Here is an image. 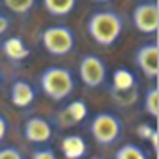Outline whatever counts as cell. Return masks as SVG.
Listing matches in <instances>:
<instances>
[{"label": "cell", "instance_id": "cell-1", "mask_svg": "<svg viewBox=\"0 0 159 159\" xmlns=\"http://www.w3.org/2000/svg\"><path fill=\"white\" fill-rule=\"evenodd\" d=\"M86 30H88V36L98 45L111 47L120 39L124 32V21L120 13H116L114 10H101L90 15L86 23Z\"/></svg>", "mask_w": 159, "mask_h": 159}, {"label": "cell", "instance_id": "cell-2", "mask_svg": "<svg viewBox=\"0 0 159 159\" xmlns=\"http://www.w3.org/2000/svg\"><path fill=\"white\" fill-rule=\"evenodd\" d=\"M39 88L49 99L64 101L75 90V77L64 66H49L39 75Z\"/></svg>", "mask_w": 159, "mask_h": 159}, {"label": "cell", "instance_id": "cell-3", "mask_svg": "<svg viewBox=\"0 0 159 159\" xmlns=\"http://www.w3.org/2000/svg\"><path fill=\"white\" fill-rule=\"evenodd\" d=\"M122 120L112 112H98L90 122V133L99 146L116 144L122 137Z\"/></svg>", "mask_w": 159, "mask_h": 159}, {"label": "cell", "instance_id": "cell-4", "mask_svg": "<svg viewBox=\"0 0 159 159\" xmlns=\"http://www.w3.org/2000/svg\"><path fill=\"white\" fill-rule=\"evenodd\" d=\"M41 45L52 56H67L75 49V32L66 25L47 26L41 32Z\"/></svg>", "mask_w": 159, "mask_h": 159}, {"label": "cell", "instance_id": "cell-5", "mask_svg": "<svg viewBox=\"0 0 159 159\" xmlns=\"http://www.w3.org/2000/svg\"><path fill=\"white\" fill-rule=\"evenodd\" d=\"M107 64L98 54H86L79 62V77L88 88H101L107 81Z\"/></svg>", "mask_w": 159, "mask_h": 159}, {"label": "cell", "instance_id": "cell-6", "mask_svg": "<svg viewBox=\"0 0 159 159\" xmlns=\"http://www.w3.org/2000/svg\"><path fill=\"white\" fill-rule=\"evenodd\" d=\"M133 25L140 34L146 36H153L159 28V8L155 0H146L135 6L133 13H131Z\"/></svg>", "mask_w": 159, "mask_h": 159}, {"label": "cell", "instance_id": "cell-7", "mask_svg": "<svg viewBox=\"0 0 159 159\" xmlns=\"http://www.w3.org/2000/svg\"><path fill=\"white\" fill-rule=\"evenodd\" d=\"M52 125L43 116H30L23 125V137L30 144H47L52 139Z\"/></svg>", "mask_w": 159, "mask_h": 159}, {"label": "cell", "instance_id": "cell-8", "mask_svg": "<svg viewBox=\"0 0 159 159\" xmlns=\"http://www.w3.org/2000/svg\"><path fill=\"white\" fill-rule=\"evenodd\" d=\"M135 64L148 79H157L159 75V47L157 43H144L135 52Z\"/></svg>", "mask_w": 159, "mask_h": 159}, {"label": "cell", "instance_id": "cell-9", "mask_svg": "<svg viewBox=\"0 0 159 159\" xmlns=\"http://www.w3.org/2000/svg\"><path fill=\"white\" fill-rule=\"evenodd\" d=\"M10 99L11 105L17 109H26L36 101V90L30 83L23 81V79H17V81L11 83L10 86Z\"/></svg>", "mask_w": 159, "mask_h": 159}, {"label": "cell", "instance_id": "cell-10", "mask_svg": "<svg viewBox=\"0 0 159 159\" xmlns=\"http://www.w3.org/2000/svg\"><path fill=\"white\" fill-rule=\"evenodd\" d=\"M62 153L66 159H81L88 153V144L81 135H67L62 139Z\"/></svg>", "mask_w": 159, "mask_h": 159}, {"label": "cell", "instance_id": "cell-11", "mask_svg": "<svg viewBox=\"0 0 159 159\" xmlns=\"http://www.w3.org/2000/svg\"><path fill=\"white\" fill-rule=\"evenodd\" d=\"M2 52L8 60H13V62H23L28 58L30 54V49L28 45L19 38V36H11L8 39H4L2 43Z\"/></svg>", "mask_w": 159, "mask_h": 159}, {"label": "cell", "instance_id": "cell-12", "mask_svg": "<svg viewBox=\"0 0 159 159\" xmlns=\"http://www.w3.org/2000/svg\"><path fill=\"white\" fill-rule=\"evenodd\" d=\"M86 116H88V105H86L84 99H75V101H71L64 109V112H62V118L66 120L67 125L81 124Z\"/></svg>", "mask_w": 159, "mask_h": 159}, {"label": "cell", "instance_id": "cell-13", "mask_svg": "<svg viewBox=\"0 0 159 159\" xmlns=\"http://www.w3.org/2000/svg\"><path fill=\"white\" fill-rule=\"evenodd\" d=\"M41 2L45 11L52 17H66L77 6V0H41Z\"/></svg>", "mask_w": 159, "mask_h": 159}, {"label": "cell", "instance_id": "cell-14", "mask_svg": "<svg viewBox=\"0 0 159 159\" xmlns=\"http://www.w3.org/2000/svg\"><path fill=\"white\" fill-rule=\"evenodd\" d=\"M135 75L127 69V67H118L112 75V88L116 92H127L131 88H135Z\"/></svg>", "mask_w": 159, "mask_h": 159}, {"label": "cell", "instance_id": "cell-15", "mask_svg": "<svg viewBox=\"0 0 159 159\" xmlns=\"http://www.w3.org/2000/svg\"><path fill=\"white\" fill-rule=\"evenodd\" d=\"M114 157L116 159H148V152L135 142H127L114 152Z\"/></svg>", "mask_w": 159, "mask_h": 159}, {"label": "cell", "instance_id": "cell-16", "mask_svg": "<svg viewBox=\"0 0 159 159\" xmlns=\"http://www.w3.org/2000/svg\"><path fill=\"white\" fill-rule=\"evenodd\" d=\"M144 112L153 120H157V116H159V92H157L155 84L150 86L144 94Z\"/></svg>", "mask_w": 159, "mask_h": 159}, {"label": "cell", "instance_id": "cell-17", "mask_svg": "<svg viewBox=\"0 0 159 159\" xmlns=\"http://www.w3.org/2000/svg\"><path fill=\"white\" fill-rule=\"evenodd\" d=\"M2 4L6 6V10L10 13H15L19 17H25L30 13V10L34 8L36 0H2Z\"/></svg>", "mask_w": 159, "mask_h": 159}, {"label": "cell", "instance_id": "cell-18", "mask_svg": "<svg viewBox=\"0 0 159 159\" xmlns=\"http://www.w3.org/2000/svg\"><path fill=\"white\" fill-rule=\"evenodd\" d=\"M0 159H25V153L15 146H4L0 148Z\"/></svg>", "mask_w": 159, "mask_h": 159}, {"label": "cell", "instance_id": "cell-19", "mask_svg": "<svg viewBox=\"0 0 159 159\" xmlns=\"http://www.w3.org/2000/svg\"><path fill=\"white\" fill-rule=\"evenodd\" d=\"M32 157L34 159H54L56 157V152L52 148H39V150H36L32 153Z\"/></svg>", "mask_w": 159, "mask_h": 159}, {"label": "cell", "instance_id": "cell-20", "mask_svg": "<svg viewBox=\"0 0 159 159\" xmlns=\"http://www.w3.org/2000/svg\"><path fill=\"white\" fill-rule=\"evenodd\" d=\"M155 131V127H150L148 124H140L139 127H137V133H139V137L140 139H144V140H150V137H152V133Z\"/></svg>", "mask_w": 159, "mask_h": 159}, {"label": "cell", "instance_id": "cell-21", "mask_svg": "<svg viewBox=\"0 0 159 159\" xmlns=\"http://www.w3.org/2000/svg\"><path fill=\"white\" fill-rule=\"evenodd\" d=\"M8 127H10V124H8L6 116H4V114H0V142L6 139V135H8Z\"/></svg>", "mask_w": 159, "mask_h": 159}, {"label": "cell", "instance_id": "cell-22", "mask_svg": "<svg viewBox=\"0 0 159 159\" xmlns=\"http://www.w3.org/2000/svg\"><path fill=\"white\" fill-rule=\"evenodd\" d=\"M10 28V17L2 13V10H0V36H4Z\"/></svg>", "mask_w": 159, "mask_h": 159}, {"label": "cell", "instance_id": "cell-23", "mask_svg": "<svg viewBox=\"0 0 159 159\" xmlns=\"http://www.w3.org/2000/svg\"><path fill=\"white\" fill-rule=\"evenodd\" d=\"M94 2H111V0H94Z\"/></svg>", "mask_w": 159, "mask_h": 159}]
</instances>
